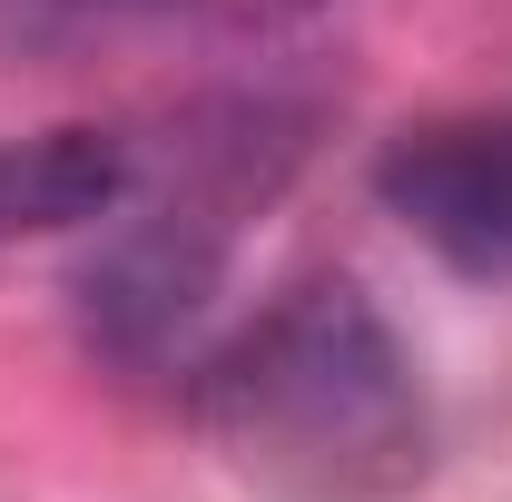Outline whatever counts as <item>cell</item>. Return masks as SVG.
<instances>
[{"mask_svg":"<svg viewBox=\"0 0 512 502\" xmlns=\"http://www.w3.org/2000/svg\"><path fill=\"white\" fill-rule=\"evenodd\" d=\"M197 434L286 502H394L434 463V404L355 276H296L197 365Z\"/></svg>","mask_w":512,"mask_h":502,"instance_id":"6da1fadb","label":"cell"},{"mask_svg":"<svg viewBox=\"0 0 512 502\" xmlns=\"http://www.w3.org/2000/svg\"><path fill=\"white\" fill-rule=\"evenodd\" d=\"M138 188V138L128 128H40L0 138V247L60 237V227H109Z\"/></svg>","mask_w":512,"mask_h":502,"instance_id":"277c9868","label":"cell"},{"mask_svg":"<svg viewBox=\"0 0 512 502\" xmlns=\"http://www.w3.org/2000/svg\"><path fill=\"white\" fill-rule=\"evenodd\" d=\"M188 0H0V50L20 60H69L89 40H119V30H148Z\"/></svg>","mask_w":512,"mask_h":502,"instance_id":"5b68a950","label":"cell"},{"mask_svg":"<svg viewBox=\"0 0 512 502\" xmlns=\"http://www.w3.org/2000/svg\"><path fill=\"white\" fill-rule=\"evenodd\" d=\"M237 10H316V0H237Z\"/></svg>","mask_w":512,"mask_h":502,"instance_id":"8992f818","label":"cell"},{"mask_svg":"<svg viewBox=\"0 0 512 502\" xmlns=\"http://www.w3.org/2000/svg\"><path fill=\"white\" fill-rule=\"evenodd\" d=\"M296 158H306V109H276V99L197 109L168 138V168H148V148H138L128 207L99 227V247L69 276L89 355H109L128 375H158L207 325L217 286H227V256H237V227L286 188Z\"/></svg>","mask_w":512,"mask_h":502,"instance_id":"7a4b0ae2","label":"cell"},{"mask_svg":"<svg viewBox=\"0 0 512 502\" xmlns=\"http://www.w3.org/2000/svg\"><path fill=\"white\" fill-rule=\"evenodd\" d=\"M375 188L453 276L512 286V109L404 128L384 148Z\"/></svg>","mask_w":512,"mask_h":502,"instance_id":"3957f363","label":"cell"}]
</instances>
